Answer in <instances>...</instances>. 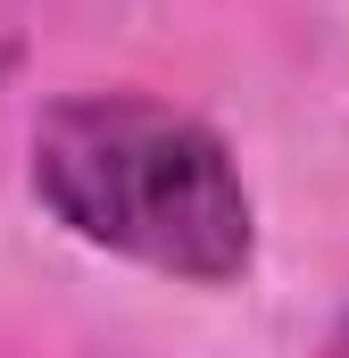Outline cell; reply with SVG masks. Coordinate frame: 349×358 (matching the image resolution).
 Instances as JSON below:
<instances>
[{
	"mask_svg": "<svg viewBox=\"0 0 349 358\" xmlns=\"http://www.w3.org/2000/svg\"><path fill=\"white\" fill-rule=\"evenodd\" d=\"M333 350H349V317H341V325H333Z\"/></svg>",
	"mask_w": 349,
	"mask_h": 358,
	"instance_id": "3957f363",
	"label": "cell"
},
{
	"mask_svg": "<svg viewBox=\"0 0 349 358\" xmlns=\"http://www.w3.org/2000/svg\"><path fill=\"white\" fill-rule=\"evenodd\" d=\"M34 208L100 259L225 292L258 267V200L225 134L150 92H67L25 150Z\"/></svg>",
	"mask_w": 349,
	"mask_h": 358,
	"instance_id": "6da1fadb",
	"label": "cell"
},
{
	"mask_svg": "<svg viewBox=\"0 0 349 358\" xmlns=\"http://www.w3.org/2000/svg\"><path fill=\"white\" fill-rule=\"evenodd\" d=\"M17 59H25V42H17V25L0 17V92H8V76H17Z\"/></svg>",
	"mask_w": 349,
	"mask_h": 358,
	"instance_id": "7a4b0ae2",
	"label": "cell"
}]
</instances>
